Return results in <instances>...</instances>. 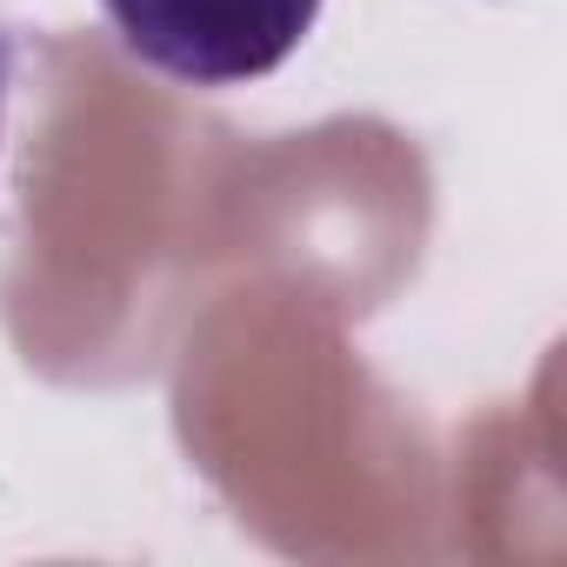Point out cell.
I'll return each mask as SVG.
<instances>
[{"instance_id": "1", "label": "cell", "mask_w": 567, "mask_h": 567, "mask_svg": "<svg viewBox=\"0 0 567 567\" xmlns=\"http://www.w3.org/2000/svg\"><path fill=\"white\" fill-rule=\"evenodd\" d=\"M134 61L187 87H247L288 61L321 0H101Z\"/></svg>"}, {"instance_id": "2", "label": "cell", "mask_w": 567, "mask_h": 567, "mask_svg": "<svg viewBox=\"0 0 567 567\" xmlns=\"http://www.w3.org/2000/svg\"><path fill=\"white\" fill-rule=\"evenodd\" d=\"M0 107H8V41H0Z\"/></svg>"}]
</instances>
